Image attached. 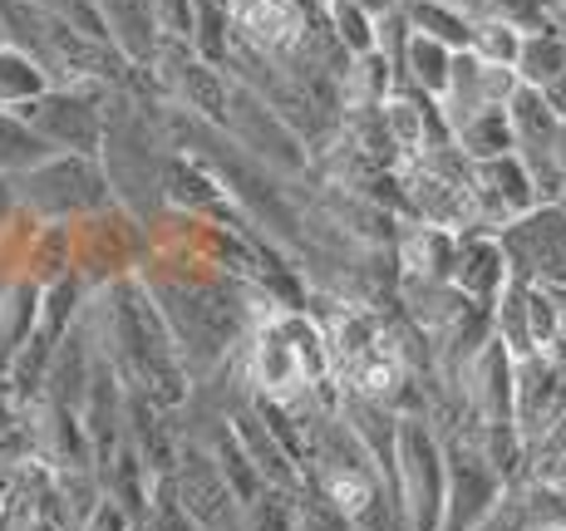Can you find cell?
I'll use <instances>...</instances> for the list:
<instances>
[{"mask_svg":"<svg viewBox=\"0 0 566 531\" xmlns=\"http://www.w3.org/2000/svg\"><path fill=\"white\" fill-rule=\"evenodd\" d=\"M80 325H84V334H90L94 354L124 379V389L148 394L154 404L172 408V414L192 399V379L182 370L178 340H172L158 300L148 296L144 276H128V280H114V286L90 290Z\"/></svg>","mask_w":566,"mask_h":531,"instance_id":"cell-1","label":"cell"},{"mask_svg":"<svg viewBox=\"0 0 566 531\" xmlns=\"http://www.w3.org/2000/svg\"><path fill=\"white\" fill-rule=\"evenodd\" d=\"M247 394L276 399V404H296L315 389H335V360L325 330L315 325L311 310H291L271 300L256 316L247 344L237 350Z\"/></svg>","mask_w":566,"mask_h":531,"instance_id":"cell-2","label":"cell"},{"mask_svg":"<svg viewBox=\"0 0 566 531\" xmlns=\"http://www.w3.org/2000/svg\"><path fill=\"white\" fill-rule=\"evenodd\" d=\"M148 262H154V232L144 216H134L118 202L74 222V276L90 290L138 276Z\"/></svg>","mask_w":566,"mask_h":531,"instance_id":"cell-3","label":"cell"},{"mask_svg":"<svg viewBox=\"0 0 566 531\" xmlns=\"http://www.w3.org/2000/svg\"><path fill=\"white\" fill-rule=\"evenodd\" d=\"M15 202L40 222H80V216L104 212L114 202V188H108L99 158L54 153L15 178Z\"/></svg>","mask_w":566,"mask_h":531,"instance_id":"cell-4","label":"cell"},{"mask_svg":"<svg viewBox=\"0 0 566 531\" xmlns=\"http://www.w3.org/2000/svg\"><path fill=\"white\" fill-rule=\"evenodd\" d=\"M227 79H232V99H227V124H222L227 138H232L247 158H256L266 172H276V178H286V182L306 178L311 148L296 138V128L261 99L252 84H242L237 74H227Z\"/></svg>","mask_w":566,"mask_h":531,"instance_id":"cell-5","label":"cell"},{"mask_svg":"<svg viewBox=\"0 0 566 531\" xmlns=\"http://www.w3.org/2000/svg\"><path fill=\"white\" fill-rule=\"evenodd\" d=\"M443 492H449L443 433L423 414H399V502H405V527L439 531Z\"/></svg>","mask_w":566,"mask_h":531,"instance_id":"cell-6","label":"cell"},{"mask_svg":"<svg viewBox=\"0 0 566 531\" xmlns=\"http://www.w3.org/2000/svg\"><path fill=\"white\" fill-rule=\"evenodd\" d=\"M104 99L108 89H45L40 99L20 104L15 114L35 128L54 153H80L99 158L104 153Z\"/></svg>","mask_w":566,"mask_h":531,"instance_id":"cell-7","label":"cell"},{"mask_svg":"<svg viewBox=\"0 0 566 531\" xmlns=\"http://www.w3.org/2000/svg\"><path fill=\"white\" fill-rule=\"evenodd\" d=\"M443 463H449V492H443V527L439 531H478L483 517L503 497V472L488 463V453L473 443V433H443Z\"/></svg>","mask_w":566,"mask_h":531,"instance_id":"cell-8","label":"cell"},{"mask_svg":"<svg viewBox=\"0 0 566 531\" xmlns=\"http://www.w3.org/2000/svg\"><path fill=\"white\" fill-rule=\"evenodd\" d=\"M148 70H154V79H158V89H163V99H168V104H182L188 114H198V118H207V124H217V128L227 124L232 79H227V70H217V64L198 60L192 45L163 40Z\"/></svg>","mask_w":566,"mask_h":531,"instance_id":"cell-9","label":"cell"},{"mask_svg":"<svg viewBox=\"0 0 566 531\" xmlns=\"http://www.w3.org/2000/svg\"><path fill=\"white\" fill-rule=\"evenodd\" d=\"M517 280L532 286H566V212L562 208H532L527 216L507 222L497 232Z\"/></svg>","mask_w":566,"mask_h":531,"instance_id":"cell-10","label":"cell"},{"mask_svg":"<svg viewBox=\"0 0 566 531\" xmlns=\"http://www.w3.org/2000/svg\"><path fill=\"white\" fill-rule=\"evenodd\" d=\"M237 20V45L266 54V60H291L315 40L325 25L321 10L301 6V0H232Z\"/></svg>","mask_w":566,"mask_h":531,"instance_id":"cell-11","label":"cell"},{"mask_svg":"<svg viewBox=\"0 0 566 531\" xmlns=\"http://www.w3.org/2000/svg\"><path fill=\"white\" fill-rule=\"evenodd\" d=\"M172 487H178L182 507L198 517L202 531H242V497L232 492V482L222 478L217 458L202 448V443H188L182 438V453H178V472H172Z\"/></svg>","mask_w":566,"mask_h":531,"instance_id":"cell-12","label":"cell"},{"mask_svg":"<svg viewBox=\"0 0 566 531\" xmlns=\"http://www.w3.org/2000/svg\"><path fill=\"white\" fill-rule=\"evenodd\" d=\"M30 443H35V463H45L50 472H74V468H99L94 463V443L84 428L80 408L60 404V399L40 394L30 404Z\"/></svg>","mask_w":566,"mask_h":531,"instance_id":"cell-13","label":"cell"},{"mask_svg":"<svg viewBox=\"0 0 566 531\" xmlns=\"http://www.w3.org/2000/svg\"><path fill=\"white\" fill-rule=\"evenodd\" d=\"M513 280V266H507V252L497 236H488L483 226L478 232H459V262H453V286L463 290L478 306H493L503 296V286Z\"/></svg>","mask_w":566,"mask_h":531,"instance_id":"cell-14","label":"cell"},{"mask_svg":"<svg viewBox=\"0 0 566 531\" xmlns=\"http://www.w3.org/2000/svg\"><path fill=\"white\" fill-rule=\"evenodd\" d=\"M99 10H104V25H108V45L124 54L128 64H154L163 35L154 25L148 0H99Z\"/></svg>","mask_w":566,"mask_h":531,"instance_id":"cell-15","label":"cell"},{"mask_svg":"<svg viewBox=\"0 0 566 531\" xmlns=\"http://www.w3.org/2000/svg\"><path fill=\"white\" fill-rule=\"evenodd\" d=\"M40 306H45V290H40L35 280H15V286L0 290V370H10L20 344L35 334Z\"/></svg>","mask_w":566,"mask_h":531,"instance_id":"cell-16","label":"cell"},{"mask_svg":"<svg viewBox=\"0 0 566 531\" xmlns=\"http://www.w3.org/2000/svg\"><path fill=\"white\" fill-rule=\"evenodd\" d=\"M74 276V222H40L35 242L25 256V280H35L40 290L54 280Z\"/></svg>","mask_w":566,"mask_h":531,"instance_id":"cell-17","label":"cell"},{"mask_svg":"<svg viewBox=\"0 0 566 531\" xmlns=\"http://www.w3.org/2000/svg\"><path fill=\"white\" fill-rule=\"evenodd\" d=\"M453 60H459V50H449L433 35H419V30H413L399 84H413V89H423L429 99H443V94H449V79H453Z\"/></svg>","mask_w":566,"mask_h":531,"instance_id":"cell-18","label":"cell"},{"mask_svg":"<svg viewBox=\"0 0 566 531\" xmlns=\"http://www.w3.org/2000/svg\"><path fill=\"white\" fill-rule=\"evenodd\" d=\"M405 10L419 35H433L449 50H473V15L459 0H405Z\"/></svg>","mask_w":566,"mask_h":531,"instance_id":"cell-19","label":"cell"},{"mask_svg":"<svg viewBox=\"0 0 566 531\" xmlns=\"http://www.w3.org/2000/svg\"><path fill=\"white\" fill-rule=\"evenodd\" d=\"M562 74H566V35L557 25L527 30L522 54H517V79L532 84V89H552Z\"/></svg>","mask_w":566,"mask_h":531,"instance_id":"cell-20","label":"cell"},{"mask_svg":"<svg viewBox=\"0 0 566 531\" xmlns=\"http://www.w3.org/2000/svg\"><path fill=\"white\" fill-rule=\"evenodd\" d=\"M45 89H54L45 64L30 50H20L15 40H6V45H0V108H20V104L40 99Z\"/></svg>","mask_w":566,"mask_h":531,"instance_id":"cell-21","label":"cell"},{"mask_svg":"<svg viewBox=\"0 0 566 531\" xmlns=\"http://www.w3.org/2000/svg\"><path fill=\"white\" fill-rule=\"evenodd\" d=\"M453 144H459L473 162L507 158V153L517 148V138H513V118H507V108H483V114L463 118V124L453 128Z\"/></svg>","mask_w":566,"mask_h":531,"instance_id":"cell-22","label":"cell"},{"mask_svg":"<svg viewBox=\"0 0 566 531\" xmlns=\"http://www.w3.org/2000/svg\"><path fill=\"white\" fill-rule=\"evenodd\" d=\"M237 50V20L227 0H198V20H192V54L217 70H227Z\"/></svg>","mask_w":566,"mask_h":531,"instance_id":"cell-23","label":"cell"},{"mask_svg":"<svg viewBox=\"0 0 566 531\" xmlns=\"http://www.w3.org/2000/svg\"><path fill=\"white\" fill-rule=\"evenodd\" d=\"M45 158H54V148L45 138H40L15 108H0V172H6V178H20V172L40 168Z\"/></svg>","mask_w":566,"mask_h":531,"instance_id":"cell-24","label":"cell"},{"mask_svg":"<svg viewBox=\"0 0 566 531\" xmlns=\"http://www.w3.org/2000/svg\"><path fill=\"white\" fill-rule=\"evenodd\" d=\"M522 40H527V30L513 25V20H497V15L473 20V54L488 60V64H507V70H517Z\"/></svg>","mask_w":566,"mask_h":531,"instance_id":"cell-25","label":"cell"},{"mask_svg":"<svg viewBox=\"0 0 566 531\" xmlns=\"http://www.w3.org/2000/svg\"><path fill=\"white\" fill-rule=\"evenodd\" d=\"M144 531H202L198 517L182 507L178 487H172V478L154 482V497H148V517H144Z\"/></svg>","mask_w":566,"mask_h":531,"instance_id":"cell-26","label":"cell"},{"mask_svg":"<svg viewBox=\"0 0 566 531\" xmlns=\"http://www.w3.org/2000/svg\"><path fill=\"white\" fill-rule=\"evenodd\" d=\"M154 10V25L163 40H178V45H192V20H198V0H148Z\"/></svg>","mask_w":566,"mask_h":531,"instance_id":"cell-27","label":"cell"},{"mask_svg":"<svg viewBox=\"0 0 566 531\" xmlns=\"http://www.w3.org/2000/svg\"><path fill=\"white\" fill-rule=\"evenodd\" d=\"M80 531H144V527H138L118 502H108V497H104V502L94 507V517H90V522H84Z\"/></svg>","mask_w":566,"mask_h":531,"instance_id":"cell-28","label":"cell"},{"mask_svg":"<svg viewBox=\"0 0 566 531\" xmlns=\"http://www.w3.org/2000/svg\"><path fill=\"white\" fill-rule=\"evenodd\" d=\"M15 212H20V202H15V178H6V172H0V226H6Z\"/></svg>","mask_w":566,"mask_h":531,"instance_id":"cell-29","label":"cell"},{"mask_svg":"<svg viewBox=\"0 0 566 531\" xmlns=\"http://www.w3.org/2000/svg\"><path fill=\"white\" fill-rule=\"evenodd\" d=\"M557 168H562V182H566V118H562V128H557Z\"/></svg>","mask_w":566,"mask_h":531,"instance_id":"cell-30","label":"cell"},{"mask_svg":"<svg viewBox=\"0 0 566 531\" xmlns=\"http://www.w3.org/2000/svg\"><path fill=\"white\" fill-rule=\"evenodd\" d=\"M10 482H15V472L0 468V512H6V502H10Z\"/></svg>","mask_w":566,"mask_h":531,"instance_id":"cell-31","label":"cell"},{"mask_svg":"<svg viewBox=\"0 0 566 531\" xmlns=\"http://www.w3.org/2000/svg\"><path fill=\"white\" fill-rule=\"evenodd\" d=\"M6 40H10V35H6V20H0V45H6Z\"/></svg>","mask_w":566,"mask_h":531,"instance_id":"cell-32","label":"cell"},{"mask_svg":"<svg viewBox=\"0 0 566 531\" xmlns=\"http://www.w3.org/2000/svg\"><path fill=\"white\" fill-rule=\"evenodd\" d=\"M547 531H566V527H547Z\"/></svg>","mask_w":566,"mask_h":531,"instance_id":"cell-33","label":"cell"},{"mask_svg":"<svg viewBox=\"0 0 566 531\" xmlns=\"http://www.w3.org/2000/svg\"><path fill=\"white\" fill-rule=\"evenodd\" d=\"M227 6H232V0H227Z\"/></svg>","mask_w":566,"mask_h":531,"instance_id":"cell-34","label":"cell"}]
</instances>
